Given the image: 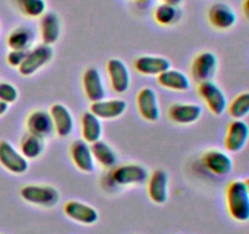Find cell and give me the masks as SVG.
<instances>
[{
	"label": "cell",
	"instance_id": "obj_12",
	"mask_svg": "<svg viewBox=\"0 0 249 234\" xmlns=\"http://www.w3.org/2000/svg\"><path fill=\"white\" fill-rule=\"evenodd\" d=\"M208 21L214 28L226 31L235 26L237 15L229 4L215 2L208 10Z\"/></svg>",
	"mask_w": 249,
	"mask_h": 234
},
{
	"label": "cell",
	"instance_id": "obj_28",
	"mask_svg": "<svg viewBox=\"0 0 249 234\" xmlns=\"http://www.w3.org/2000/svg\"><path fill=\"white\" fill-rule=\"evenodd\" d=\"M153 17L160 26H172L179 21L181 17V11L177 5L162 2L153 11Z\"/></svg>",
	"mask_w": 249,
	"mask_h": 234
},
{
	"label": "cell",
	"instance_id": "obj_7",
	"mask_svg": "<svg viewBox=\"0 0 249 234\" xmlns=\"http://www.w3.org/2000/svg\"><path fill=\"white\" fill-rule=\"evenodd\" d=\"M218 70V58L211 51H203L195 58L191 66L192 78L196 83L212 80Z\"/></svg>",
	"mask_w": 249,
	"mask_h": 234
},
{
	"label": "cell",
	"instance_id": "obj_19",
	"mask_svg": "<svg viewBox=\"0 0 249 234\" xmlns=\"http://www.w3.org/2000/svg\"><path fill=\"white\" fill-rule=\"evenodd\" d=\"M170 67V61L162 56L143 55L134 61V68L143 76H160Z\"/></svg>",
	"mask_w": 249,
	"mask_h": 234
},
{
	"label": "cell",
	"instance_id": "obj_4",
	"mask_svg": "<svg viewBox=\"0 0 249 234\" xmlns=\"http://www.w3.org/2000/svg\"><path fill=\"white\" fill-rule=\"evenodd\" d=\"M197 92H198L201 99L206 102L212 114L215 115V116H220L226 111L229 105L225 93L213 80L198 83Z\"/></svg>",
	"mask_w": 249,
	"mask_h": 234
},
{
	"label": "cell",
	"instance_id": "obj_8",
	"mask_svg": "<svg viewBox=\"0 0 249 234\" xmlns=\"http://www.w3.org/2000/svg\"><path fill=\"white\" fill-rule=\"evenodd\" d=\"M136 104L140 116L148 122H156L160 119V110L158 104L157 93L152 88L145 87L138 93Z\"/></svg>",
	"mask_w": 249,
	"mask_h": 234
},
{
	"label": "cell",
	"instance_id": "obj_30",
	"mask_svg": "<svg viewBox=\"0 0 249 234\" xmlns=\"http://www.w3.org/2000/svg\"><path fill=\"white\" fill-rule=\"evenodd\" d=\"M229 114L233 119H242L249 115V92L241 93L228 106Z\"/></svg>",
	"mask_w": 249,
	"mask_h": 234
},
{
	"label": "cell",
	"instance_id": "obj_21",
	"mask_svg": "<svg viewBox=\"0 0 249 234\" xmlns=\"http://www.w3.org/2000/svg\"><path fill=\"white\" fill-rule=\"evenodd\" d=\"M126 102L122 99L113 100H100V101L91 102L90 111L99 117L100 119H113L118 118L125 112Z\"/></svg>",
	"mask_w": 249,
	"mask_h": 234
},
{
	"label": "cell",
	"instance_id": "obj_33",
	"mask_svg": "<svg viewBox=\"0 0 249 234\" xmlns=\"http://www.w3.org/2000/svg\"><path fill=\"white\" fill-rule=\"evenodd\" d=\"M243 12H245L246 17L249 20V0H245L243 1Z\"/></svg>",
	"mask_w": 249,
	"mask_h": 234
},
{
	"label": "cell",
	"instance_id": "obj_5",
	"mask_svg": "<svg viewBox=\"0 0 249 234\" xmlns=\"http://www.w3.org/2000/svg\"><path fill=\"white\" fill-rule=\"evenodd\" d=\"M148 171L138 163H128L114 168L111 172V180L117 185H135L147 182Z\"/></svg>",
	"mask_w": 249,
	"mask_h": 234
},
{
	"label": "cell",
	"instance_id": "obj_17",
	"mask_svg": "<svg viewBox=\"0 0 249 234\" xmlns=\"http://www.w3.org/2000/svg\"><path fill=\"white\" fill-rule=\"evenodd\" d=\"M83 89L85 97L91 102L100 101L106 97L104 82H102L101 73L95 67H89L83 73Z\"/></svg>",
	"mask_w": 249,
	"mask_h": 234
},
{
	"label": "cell",
	"instance_id": "obj_13",
	"mask_svg": "<svg viewBox=\"0 0 249 234\" xmlns=\"http://www.w3.org/2000/svg\"><path fill=\"white\" fill-rule=\"evenodd\" d=\"M63 212L68 218L84 226H91L99 221V212L90 205L71 200L63 206Z\"/></svg>",
	"mask_w": 249,
	"mask_h": 234
},
{
	"label": "cell",
	"instance_id": "obj_6",
	"mask_svg": "<svg viewBox=\"0 0 249 234\" xmlns=\"http://www.w3.org/2000/svg\"><path fill=\"white\" fill-rule=\"evenodd\" d=\"M0 165L14 175H23L28 170V160L7 140H0Z\"/></svg>",
	"mask_w": 249,
	"mask_h": 234
},
{
	"label": "cell",
	"instance_id": "obj_18",
	"mask_svg": "<svg viewBox=\"0 0 249 234\" xmlns=\"http://www.w3.org/2000/svg\"><path fill=\"white\" fill-rule=\"evenodd\" d=\"M202 116V107L197 104H178L170 105L168 109V117L172 122L178 124H191L198 121Z\"/></svg>",
	"mask_w": 249,
	"mask_h": 234
},
{
	"label": "cell",
	"instance_id": "obj_3",
	"mask_svg": "<svg viewBox=\"0 0 249 234\" xmlns=\"http://www.w3.org/2000/svg\"><path fill=\"white\" fill-rule=\"evenodd\" d=\"M53 56V50L51 45L40 44L27 51V55L22 65L18 67V72L24 77L33 76L40 68L48 65Z\"/></svg>",
	"mask_w": 249,
	"mask_h": 234
},
{
	"label": "cell",
	"instance_id": "obj_27",
	"mask_svg": "<svg viewBox=\"0 0 249 234\" xmlns=\"http://www.w3.org/2000/svg\"><path fill=\"white\" fill-rule=\"evenodd\" d=\"M90 148H91L94 160L102 167L111 168L117 163V154L108 144L102 141L101 139L90 144Z\"/></svg>",
	"mask_w": 249,
	"mask_h": 234
},
{
	"label": "cell",
	"instance_id": "obj_29",
	"mask_svg": "<svg viewBox=\"0 0 249 234\" xmlns=\"http://www.w3.org/2000/svg\"><path fill=\"white\" fill-rule=\"evenodd\" d=\"M19 11L27 17L36 19L45 14V0H15Z\"/></svg>",
	"mask_w": 249,
	"mask_h": 234
},
{
	"label": "cell",
	"instance_id": "obj_26",
	"mask_svg": "<svg viewBox=\"0 0 249 234\" xmlns=\"http://www.w3.org/2000/svg\"><path fill=\"white\" fill-rule=\"evenodd\" d=\"M45 149V141L41 136H36V134L27 133L22 136L21 141H19V153L27 158V160H32V158H36L44 153Z\"/></svg>",
	"mask_w": 249,
	"mask_h": 234
},
{
	"label": "cell",
	"instance_id": "obj_36",
	"mask_svg": "<svg viewBox=\"0 0 249 234\" xmlns=\"http://www.w3.org/2000/svg\"><path fill=\"white\" fill-rule=\"evenodd\" d=\"M245 184H246V188H247V190L249 193V178H247V179L245 180Z\"/></svg>",
	"mask_w": 249,
	"mask_h": 234
},
{
	"label": "cell",
	"instance_id": "obj_15",
	"mask_svg": "<svg viewBox=\"0 0 249 234\" xmlns=\"http://www.w3.org/2000/svg\"><path fill=\"white\" fill-rule=\"evenodd\" d=\"M70 155L75 167L82 172L91 173L95 171V160L90 144L85 140H74L71 143Z\"/></svg>",
	"mask_w": 249,
	"mask_h": 234
},
{
	"label": "cell",
	"instance_id": "obj_1",
	"mask_svg": "<svg viewBox=\"0 0 249 234\" xmlns=\"http://www.w3.org/2000/svg\"><path fill=\"white\" fill-rule=\"evenodd\" d=\"M226 207L228 212L235 221H249V193L245 180L236 179L229 183L226 188Z\"/></svg>",
	"mask_w": 249,
	"mask_h": 234
},
{
	"label": "cell",
	"instance_id": "obj_31",
	"mask_svg": "<svg viewBox=\"0 0 249 234\" xmlns=\"http://www.w3.org/2000/svg\"><path fill=\"white\" fill-rule=\"evenodd\" d=\"M17 98H18V92L14 84L7 82H0V101L9 105L16 101Z\"/></svg>",
	"mask_w": 249,
	"mask_h": 234
},
{
	"label": "cell",
	"instance_id": "obj_14",
	"mask_svg": "<svg viewBox=\"0 0 249 234\" xmlns=\"http://www.w3.org/2000/svg\"><path fill=\"white\" fill-rule=\"evenodd\" d=\"M204 167L215 176L225 177L232 172L233 161L228 154L220 150H208L202 156Z\"/></svg>",
	"mask_w": 249,
	"mask_h": 234
},
{
	"label": "cell",
	"instance_id": "obj_9",
	"mask_svg": "<svg viewBox=\"0 0 249 234\" xmlns=\"http://www.w3.org/2000/svg\"><path fill=\"white\" fill-rule=\"evenodd\" d=\"M249 126L243 119L230 122L225 136V148L230 153H238L248 143Z\"/></svg>",
	"mask_w": 249,
	"mask_h": 234
},
{
	"label": "cell",
	"instance_id": "obj_22",
	"mask_svg": "<svg viewBox=\"0 0 249 234\" xmlns=\"http://www.w3.org/2000/svg\"><path fill=\"white\" fill-rule=\"evenodd\" d=\"M157 82L160 87L174 92H187L191 87L190 78L181 71L173 70L172 67L157 76Z\"/></svg>",
	"mask_w": 249,
	"mask_h": 234
},
{
	"label": "cell",
	"instance_id": "obj_34",
	"mask_svg": "<svg viewBox=\"0 0 249 234\" xmlns=\"http://www.w3.org/2000/svg\"><path fill=\"white\" fill-rule=\"evenodd\" d=\"M7 109H9V105L5 104V102H2V101H0V116H2V115L7 111Z\"/></svg>",
	"mask_w": 249,
	"mask_h": 234
},
{
	"label": "cell",
	"instance_id": "obj_23",
	"mask_svg": "<svg viewBox=\"0 0 249 234\" xmlns=\"http://www.w3.org/2000/svg\"><path fill=\"white\" fill-rule=\"evenodd\" d=\"M40 34L44 44L53 45L61 34L60 17L55 12H45L40 19Z\"/></svg>",
	"mask_w": 249,
	"mask_h": 234
},
{
	"label": "cell",
	"instance_id": "obj_35",
	"mask_svg": "<svg viewBox=\"0 0 249 234\" xmlns=\"http://www.w3.org/2000/svg\"><path fill=\"white\" fill-rule=\"evenodd\" d=\"M184 0H163V2H167V4H172V5H177L179 6Z\"/></svg>",
	"mask_w": 249,
	"mask_h": 234
},
{
	"label": "cell",
	"instance_id": "obj_20",
	"mask_svg": "<svg viewBox=\"0 0 249 234\" xmlns=\"http://www.w3.org/2000/svg\"><path fill=\"white\" fill-rule=\"evenodd\" d=\"M49 112L53 118L55 133L61 138L70 136L74 127V119L70 110L63 104H53Z\"/></svg>",
	"mask_w": 249,
	"mask_h": 234
},
{
	"label": "cell",
	"instance_id": "obj_11",
	"mask_svg": "<svg viewBox=\"0 0 249 234\" xmlns=\"http://www.w3.org/2000/svg\"><path fill=\"white\" fill-rule=\"evenodd\" d=\"M106 67L113 92L117 94H124L130 87V72L128 66L119 58H111Z\"/></svg>",
	"mask_w": 249,
	"mask_h": 234
},
{
	"label": "cell",
	"instance_id": "obj_37",
	"mask_svg": "<svg viewBox=\"0 0 249 234\" xmlns=\"http://www.w3.org/2000/svg\"><path fill=\"white\" fill-rule=\"evenodd\" d=\"M135 1H148V0H135Z\"/></svg>",
	"mask_w": 249,
	"mask_h": 234
},
{
	"label": "cell",
	"instance_id": "obj_25",
	"mask_svg": "<svg viewBox=\"0 0 249 234\" xmlns=\"http://www.w3.org/2000/svg\"><path fill=\"white\" fill-rule=\"evenodd\" d=\"M34 41V32L29 27H16L7 37V46L11 50H29Z\"/></svg>",
	"mask_w": 249,
	"mask_h": 234
},
{
	"label": "cell",
	"instance_id": "obj_32",
	"mask_svg": "<svg viewBox=\"0 0 249 234\" xmlns=\"http://www.w3.org/2000/svg\"><path fill=\"white\" fill-rule=\"evenodd\" d=\"M27 51L28 50H10V53L6 56L7 63L11 67L18 68L24 61V58H26Z\"/></svg>",
	"mask_w": 249,
	"mask_h": 234
},
{
	"label": "cell",
	"instance_id": "obj_24",
	"mask_svg": "<svg viewBox=\"0 0 249 234\" xmlns=\"http://www.w3.org/2000/svg\"><path fill=\"white\" fill-rule=\"evenodd\" d=\"M80 126H82L83 140L88 144H92L100 140L102 136L101 119L95 116L91 111H85L80 117Z\"/></svg>",
	"mask_w": 249,
	"mask_h": 234
},
{
	"label": "cell",
	"instance_id": "obj_16",
	"mask_svg": "<svg viewBox=\"0 0 249 234\" xmlns=\"http://www.w3.org/2000/svg\"><path fill=\"white\" fill-rule=\"evenodd\" d=\"M26 126L28 133L36 134L44 139L51 136V134L55 132L50 112L44 111V110H36L31 112L27 117Z\"/></svg>",
	"mask_w": 249,
	"mask_h": 234
},
{
	"label": "cell",
	"instance_id": "obj_2",
	"mask_svg": "<svg viewBox=\"0 0 249 234\" xmlns=\"http://www.w3.org/2000/svg\"><path fill=\"white\" fill-rule=\"evenodd\" d=\"M24 201L40 207H53L60 201V193L51 185L28 184L19 190Z\"/></svg>",
	"mask_w": 249,
	"mask_h": 234
},
{
	"label": "cell",
	"instance_id": "obj_10",
	"mask_svg": "<svg viewBox=\"0 0 249 234\" xmlns=\"http://www.w3.org/2000/svg\"><path fill=\"white\" fill-rule=\"evenodd\" d=\"M147 193L151 201L164 205L169 196V177L163 170H156L147 179Z\"/></svg>",
	"mask_w": 249,
	"mask_h": 234
}]
</instances>
